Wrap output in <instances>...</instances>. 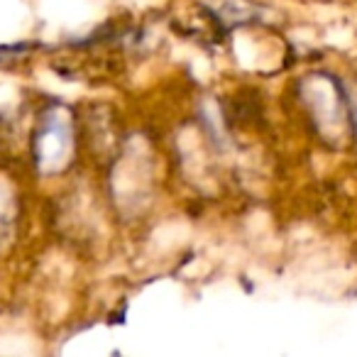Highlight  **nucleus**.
I'll list each match as a JSON object with an SVG mask.
<instances>
[]
</instances>
